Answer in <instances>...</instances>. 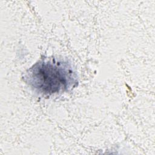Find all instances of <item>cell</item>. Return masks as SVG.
Instances as JSON below:
<instances>
[{"mask_svg":"<svg viewBox=\"0 0 155 155\" xmlns=\"http://www.w3.org/2000/svg\"><path fill=\"white\" fill-rule=\"evenodd\" d=\"M25 78L31 88L44 95L63 92L76 82L70 65L56 59L38 62L28 70Z\"/></svg>","mask_w":155,"mask_h":155,"instance_id":"6da1fadb","label":"cell"}]
</instances>
